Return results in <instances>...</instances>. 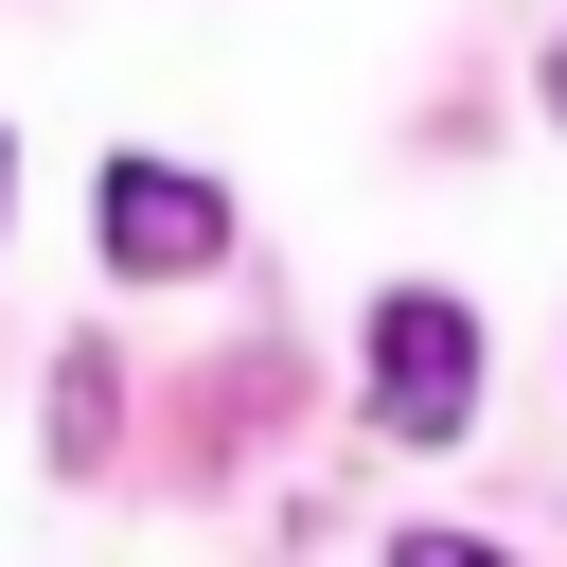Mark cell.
Masks as SVG:
<instances>
[{
	"label": "cell",
	"instance_id": "6da1fadb",
	"mask_svg": "<svg viewBox=\"0 0 567 567\" xmlns=\"http://www.w3.org/2000/svg\"><path fill=\"white\" fill-rule=\"evenodd\" d=\"M461 408H478V319H461L443 284H408V301L372 319V425H390V443H443Z\"/></svg>",
	"mask_w": 567,
	"mask_h": 567
},
{
	"label": "cell",
	"instance_id": "7a4b0ae2",
	"mask_svg": "<svg viewBox=\"0 0 567 567\" xmlns=\"http://www.w3.org/2000/svg\"><path fill=\"white\" fill-rule=\"evenodd\" d=\"M213 248H230L213 177H177V159H124V177H106V266H159V284H177V266H213Z\"/></svg>",
	"mask_w": 567,
	"mask_h": 567
},
{
	"label": "cell",
	"instance_id": "3957f363",
	"mask_svg": "<svg viewBox=\"0 0 567 567\" xmlns=\"http://www.w3.org/2000/svg\"><path fill=\"white\" fill-rule=\"evenodd\" d=\"M53 461H106V354L53 372Z\"/></svg>",
	"mask_w": 567,
	"mask_h": 567
},
{
	"label": "cell",
	"instance_id": "277c9868",
	"mask_svg": "<svg viewBox=\"0 0 567 567\" xmlns=\"http://www.w3.org/2000/svg\"><path fill=\"white\" fill-rule=\"evenodd\" d=\"M390 567H496V549H478V532H408Z\"/></svg>",
	"mask_w": 567,
	"mask_h": 567
},
{
	"label": "cell",
	"instance_id": "5b68a950",
	"mask_svg": "<svg viewBox=\"0 0 567 567\" xmlns=\"http://www.w3.org/2000/svg\"><path fill=\"white\" fill-rule=\"evenodd\" d=\"M549 106H567V53H549Z\"/></svg>",
	"mask_w": 567,
	"mask_h": 567
},
{
	"label": "cell",
	"instance_id": "8992f818",
	"mask_svg": "<svg viewBox=\"0 0 567 567\" xmlns=\"http://www.w3.org/2000/svg\"><path fill=\"white\" fill-rule=\"evenodd\" d=\"M0 213H18V159H0Z\"/></svg>",
	"mask_w": 567,
	"mask_h": 567
}]
</instances>
